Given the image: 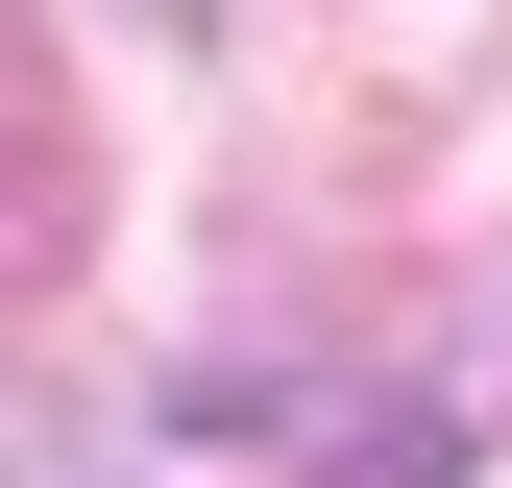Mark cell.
Returning <instances> with one entry per match:
<instances>
[{
  "label": "cell",
  "mask_w": 512,
  "mask_h": 488,
  "mask_svg": "<svg viewBox=\"0 0 512 488\" xmlns=\"http://www.w3.org/2000/svg\"><path fill=\"white\" fill-rule=\"evenodd\" d=\"M74 196H98V147H74V74H49V25L0 0V293H49V269H74Z\"/></svg>",
  "instance_id": "1"
}]
</instances>
